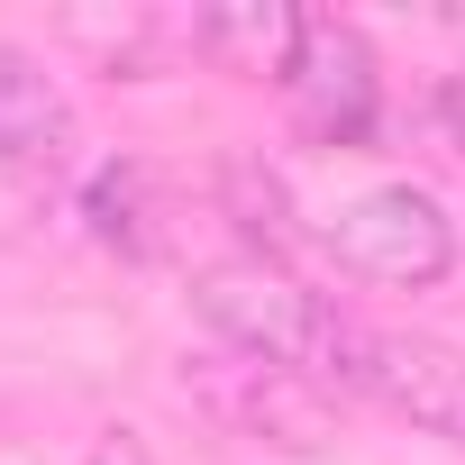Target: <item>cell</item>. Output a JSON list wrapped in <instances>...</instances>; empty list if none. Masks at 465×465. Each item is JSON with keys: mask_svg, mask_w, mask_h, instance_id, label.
<instances>
[{"mask_svg": "<svg viewBox=\"0 0 465 465\" xmlns=\"http://www.w3.org/2000/svg\"><path fill=\"white\" fill-rule=\"evenodd\" d=\"M302 19L311 10H283V0H228V10H201L192 19V46L219 74H238V83H292Z\"/></svg>", "mask_w": 465, "mask_h": 465, "instance_id": "cell-5", "label": "cell"}, {"mask_svg": "<svg viewBox=\"0 0 465 465\" xmlns=\"http://www.w3.org/2000/svg\"><path fill=\"white\" fill-rule=\"evenodd\" d=\"M192 311L228 338V356H256L274 374H302V383H338L347 374V329L320 292H302L283 265L265 256H228L210 274H192Z\"/></svg>", "mask_w": 465, "mask_h": 465, "instance_id": "cell-1", "label": "cell"}, {"mask_svg": "<svg viewBox=\"0 0 465 465\" xmlns=\"http://www.w3.org/2000/svg\"><path fill=\"white\" fill-rule=\"evenodd\" d=\"M329 256L356 274V283H383V292H429L456 274V219L420 192V183H374L365 201H347L329 219Z\"/></svg>", "mask_w": 465, "mask_h": 465, "instance_id": "cell-2", "label": "cell"}, {"mask_svg": "<svg viewBox=\"0 0 465 465\" xmlns=\"http://www.w3.org/2000/svg\"><path fill=\"white\" fill-rule=\"evenodd\" d=\"M292 110L320 146H365L374 119H383V74H374V46L356 19H329L311 10L302 19V55H292Z\"/></svg>", "mask_w": 465, "mask_h": 465, "instance_id": "cell-4", "label": "cell"}, {"mask_svg": "<svg viewBox=\"0 0 465 465\" xmlns=\"http://www.w3.org/2000/svg\"><path fill=\"white\" fill-rule=\"evenodd\" d=\"M64 83L46 74V55H28V46H0V155H46L55 137H64Z\"/></svg>", "mask_w": 465, "mask_h": 465, "instance_id": "cell-6", "label": "cell"}, {"mask_svg": "<svg viewBox=\"0 0 465 465\" xmlns=\"http://www.w3.org/2000/svg\"><path fill=\"white\" fill-rule=\"evenodd\" d=\"M438 128H447V146H465V74L438 83Z\"/></svg>", "mask_w": 465, "mask_h": 465, "instance_id": "cell-9", "label": "cell"}, {"mask_svg": "<svg viewBox=\"0 0 465 465\" xmlns=\"http://www.w3.org/2000/svg\"><path fill=\"white\" fill-rule=\"evenodd\" d=\"M347 392H374L383 411H401L411 429L465 447V356L447 338H411V329H347Z\"/></svg>", "mask_w": 465, "mask_h": 465, "instance_id": "cell-3", "label": "cell"}, {"mask_svg": "<svg viewBox=\"0 0 465 465\" xmlns=\"http://www.w3.org/2000/svg\"><path fill=\"white\" fill-rule=\"evenodd\" d=\"M83 219H92L101 247L146 256V247H155V228H146V173H137V164H101L92 192H83Z\"/></svg>", "mask_w": 465, "mask_h": 465, "instance_id": "cell-7", "label": "cell"}, {"mask_svg": "<svg viewBox=\"0 0 465 465\" xmlns=\"http://www.w3.org/2000/svg\"><path fill=\"white\" fill-rule=\"evenodd\" d=\"M83 465H155V447H146L137 429H110V438H101V447H92Z\"/></svg>", "mask_w": 465, "mask_h": 465, "instance_id": "cell-8", "label": "cell"}]
</instances>
